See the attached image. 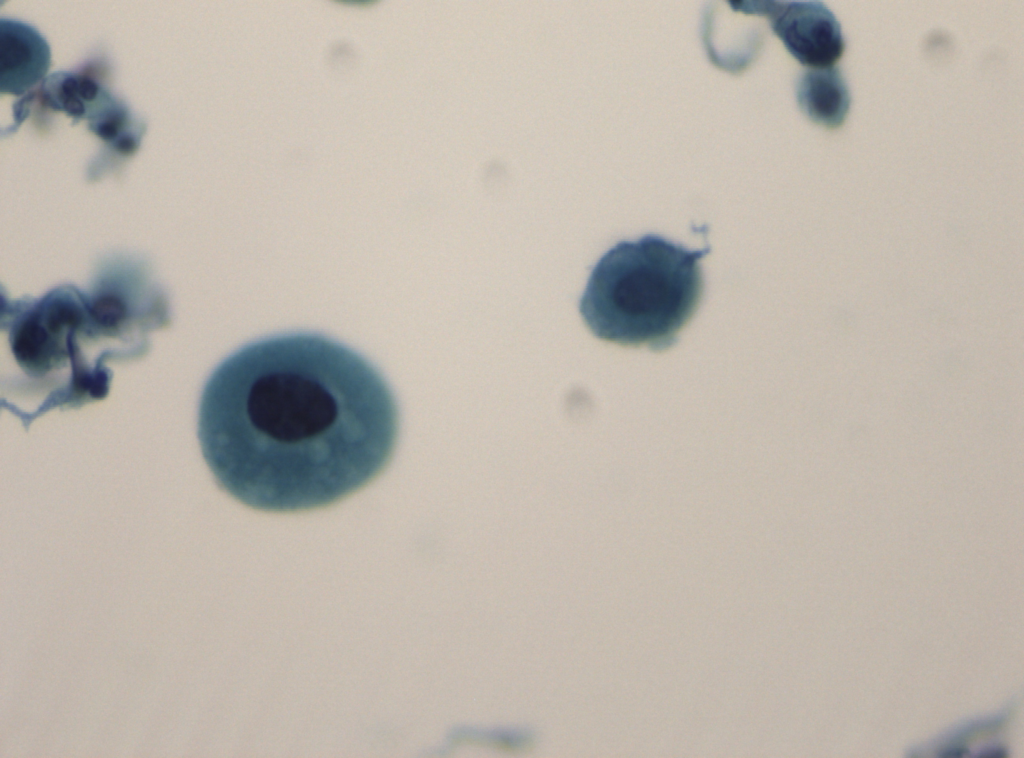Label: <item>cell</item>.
Listing matches in <instances>:
<instances>
[{"label":"cell","mask_w":1024,"mask_h":758,"mask_svg":"<svg viewBox=\"0 0 1024 758\" xmlns=\"http://www.w3.org/2000/svg\"><path fill=\"white\" fill-rule=\"evenodd\" d=\"M14 302L9 303L15 314L8 312V342L19 371L8 382L7 402L20 397L9 408L14 413L24 400L19 416L24 426L51 409L106 397L112 373L88 295L62 286L42 298Z\"/></svg>","instance_id":"obj_3"},{"label":"cell","mask_w":1024,"mask_h":758,"mask_svg":"<svg viewBox=\"0 0 1024 758\" xmlns=\"http://www.w3.org/2000/svg\"><path fill=\"white\" fill-rule=\"evenodd\" d=\"M102 89L87 74L59 71L45 77L38 89L42 105L62 111L74 122L85 119L88 106Z\"/></svg>","instance_id":"obj_7"},{"label":"cell","mask_w":1024,"mask_h":758,"mask_svg":"<svg viewBox=\"0 0 1024 758\" xmlns=\"http://www.w3.org/2000/svg\"><path fill=\"white\" fill-rule=\"evenodd\" d=\"M50 66V48L33 26L0 19V92L20 96L43 81Z\"/></svg>","instance_id":"obj_5"},{"label":"cell","mask_w":1024,"mask_h":758,"mask_svg":"<svg viewBox=\"0 0 1024 758\" xmlns=\"http://www.w3.org/2000/svg\"><path fill=\"white\" fill-rule=\"evenodd\" d=\"M796 96L806 116L831 129L844 123L851 103L846 82L834 66L807 71L798 82Z\"/></svg>","instance_id":"obj_6"},{"label":"cell","mask_w":1024,"mask_h":758,"mask_svg":"<svg viewBox=\"0 0 1024 758\" xmlns=\"http://www.w3.org/2000/svg\"><path fill=\"white\" fill-rule=\"evenodd\" d=\"M708 253L654 234L617 243L588 279L579 305L585 324L619 345L671 347L700 304Z\"/></svg>","instance_id":"obj_2"},{"label":"cell","mask_w":1024,"mask_h":758,"mask_svg":"<svg viewBox=\"0 0 1024 758\" xmlns=\"http://www.w3.org/2000/svg\"><path fill=\"white\" fill-rule=\"evenodd\" d=\"M730 6L736 12L767 17L788 52L804 66L831 67L843 55L841 26L820 1H731Z\"/></svg>","instance_id":"obj_4"},{"label":"cell","mask_w":1024,"mask_h":758,"mask_svg":"<svg viewBox=\"0 0 1024 758\" xmlns=\"http://www.w3.org/2000/svg\"><path fill=\"white\" fill-rule=\"evenodd\" d=\"M398 412L379 371L314 333L252 342L221 362L199 402L198 439L217 484L270 512L326 507L376 478Z\"/></svg>","instance_id":"obj_1"}]
</instances>
